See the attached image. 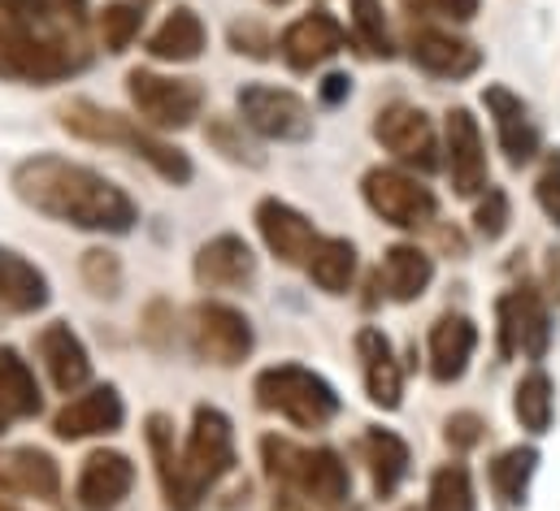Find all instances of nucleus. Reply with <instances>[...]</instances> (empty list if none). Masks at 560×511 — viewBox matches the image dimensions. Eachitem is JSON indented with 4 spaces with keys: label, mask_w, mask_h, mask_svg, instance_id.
<instances>
[{
    "label": "nucleus",
    "mask_w": 560,
    "mask_h": 511,
    "mask_svg": "<svg viewBox=\"0 0 560 511\" xmlns=\"http://www.w3.org/2000/svg\"><path fill=\"white\" fill-rule=\"evenodd\" d=\"M0 412L4 416H39L44 412L39 382L13 347H0Z\"/></svg>",
    "instance_id": "30"
},
{
    "label": "nucleus",
    "mask_w": 560,
    "mask_h": 511,
    "mask_svg": "<svg viewBox=\"0 0 560 511\" xmlns=\"http://www.w3.org/2000/svg\"><path fill=\"white\" fill-rule=\"evenodd\" d=\"M352 26H357V39L370 57H392V31H387V17H383V4L378 0H352Z\"/></svg>",
    "instance_id": "35"
},
{
    "label": "nucleus",
    "mask_w": 560,
    "mask_h": 511,
    "mask_svg": "<svg viewBox=\"0 0 560 511\" xmlns=\"http://www.w3.org/2000/svg\"><path fill=\"white\" fill-rule=\"evenodd\" d=\"M205 22L196 17V9H187V4H178V9H170L165 13V22L148 35V52L156 57V61H196L200 52H205Z\"/></svg>",
    "instance_id": "27"
},
{
    "label": "nucleus",
    "mask_w": 560,
    "mask_h": 511,
    "mask_svg": "<svg viewBox=\"0 0 560 511\" xmlns=\"http://www.w3.org/2000/svg\"><path fill=\"white\" fill-rule=\"evenodd\" d=\"M196 282L209 290H231V286H248L257 277V255L240 235H218L196 252Z\"/></svg>",
    "instance_id": "23"
},
{
    "label": "nucleus",
    "mask_w": 560,
    "mask_h": 511,
    "mask_svg": "<svg viewBox=\"0 0 560 511\" xmlns=\"http://www.w3.org/2000/svg\"><path fill=\"white\" fill-rule=\"evenodd\" d=\"M343 39H348V35H343L339 17H335V13H326V9H313V13L295 17V22L282 31L279 52L291 70L308 74L313 66H322L326 57H335V52L343 48Z\"/></svg>",
    "instance_id": "16"
},
{
    "label": "nucleus",
    "mask_w": 560,
    "mask_h": 511,
    "mask_svg": "<svg viewBox=\"0 0 560 511\" xmlns=\"http://www.w3.org/2000/svg\"><path fill=\"white\" fill-rule=\"evenodd\" d=\"M266 4H287V0H266Z\"/></svg>",
    "instance_id": "49"
},
{
    "label": "nucleus",
    "mask_w": 560,
    "mask_h": 511,
    "mask_svg": "<svg viewBox=\"0 0 560 511\" xmlns=\"http://www.w3.org/2000/svg\"><path fill=\"white\" fill-rule=\"evenodd\" d=\"M430 277H434V260L413 248V243H392L387 252H383V264H378V282L387 286V295L396 299V304H413L425 295V286H430Z\"/></svg>",
    "instance_id": "26"
},
{
    "label": "nucleus",
    "mask_w": 560,
    "mask_h": 511,
    "mask_svg": "<svg viewBox=\"0 0 560 511\" xmlns=\"http://www.w3.org/2000/svg\"><path fill=\"white\" fill-rule=\"evenodd\" d=\"M361 191H365V204L387 226H400V230H421L439 213L430 187H421L418 178H409L400 169H370L365 182H361Z\"/></svg>",
    "instance_id": "8"
},
{
    "label": "nucleus",
    "mask_w": 560,
    "mask_h": 511,
    "mask_svg": "<svg viewBox=\"0 0 560 511\" xmlns=\"http://www.w3.org/2000/svg\"><path fill=\"white\" fill-rule=\"evenodd\" d=\"M482 105L495 122V134H500V147L509 156V165H526L535 161L539 152V130L530 122V109L522 105V96H513L509 87H487L482 92Z\"/></svg>",
    "instance_id": "22"
},
{
    "label": "nucleus",
    "mask_w": 560,
    "mask_h": 511,
    "mask_svg": "<svg viewBox=\"0 0 560 511\" xmlns=\"http://www.w3.org/2000/svg\"><path fill=\"white\" fill-rule=\"evenodd\" d=\"M61 468L39 447H0V495H35L57 499Z\"/></svg>",
    "instance_id": "21"
},
{
    "label": "nucleus",
    "mask_w": 560,
    "mask_h": 511,
    "mask_svg": "<svg viewBox=\"0 0 560 511\" xmlns=\"http://www.w3.org/2000/svg\"><path fill=\"white\" fill-rule=\"evenodd\" d=\"M240 118L244 127L257 130L261 139H279V143H300L313 134V114L295 92L266 87V83H248L240 92Z\"/></svg>",
    "instance_id": "10"
},
{
    "label": "nucleus",
    "mask_w": 560,
    "mask_h": 511,
    "mask_svg": "<svg viewBox=\"0 0 560 511\" xmlns=\"http://www.w3.org/2000/svg\"><path fill=\"white\" fill-rule=\"evenodd\" d=\"M257 230H261L266 248L279 255L282 264H304L313 243H317L313 222L300 209L282 204V200H261L257 204Z\"/></svg>",
    "instance_id": "24"
},
{
    "label": "nucleus",
    "mask_w": 560,
    "mask_h": 511,
    "mask_svg": "<svg viewBox=\"0 0 560 511\" xmlns=\"http://www.w3.org/2000/svg\"><path fill=\"white\" fill-rule=\"evenodd\" d=\"M253 394L266 412H279L300 429H322L335 412H339V394L326 378H317L304 365H275L266 373H257Z\"/></svg>",
    "instance_id": "5"
},
{
    "label": "nucleus",
    "mask_w": 560,
    "mask_h": 511,
    "mask_svg": "<svg viewBox=\"0 0 560 511\" xmlns=\"http://www.w3.org/2000/svg\"><path fill=\"white\" fill-rule=\"evenodd\" d=\"M474 226H478V235H482L487 243H495V239L509 230V195H504V191H495V187H487V195L478 200Z\"/></svg>",
    "instance_id": "38"
},
{
    "label": "nucleus",
    "mask_w": 560,
    "mask_h": 511,
    "mask_svg": "<svg viewBox=\"0 0 560 511\" xmlns=\"http://www.w3.org/2000/svg\"><path fill=\"white\" fill-rule=\"evenodd\" d=\"M148 451L156 460V482H161V495H165V508L170 511H196L200 508V490L187 482L183 473V447L174 442V425L170 416L152 412L148 416Z\"/></svg>",
    "instance_id": "19"
},
{
    "label": "nucleus",
    "mask_w": 560,
    "mask_h": 511,
    "mask_svg": "<svg viewBox=\"0 0 560 511\" xmlns=\"http://www.w3.org/2000/svg\"><path fill=\"white\" fill-rule=\"evenodd\" d=\"M205 134H209V143H213V147H222V156H231V161H248V165H261L257 147H253V143H248L240 130H235V122H231V118H213Z\"/></svg>",
    "instance_id": "39"
},
{
    "label": "nucleus",
    "mask_w": 560,
    "mask_h": 511,
    "mask_svg": "<svg viewBox=\"0 0 560 511\" xmlns=\"http://www.w3.org/2000/svg\"><path fill=\"white\" fill-rule=\"evenodd\" d=\"M127 420V407H122V394L114 385H92L88 394L70 399L57 416H52V433L61 442H79V438H105V433H118Z\"/></svg>",
    "instance_id": "14"
},
{
    "label": "nucleus",
    "mask_w": 560,
    "mask_h": 511,
    "mask_svg": "<svg viewBox=\"0 0 560 511\" xmlns=\"http://www.w3.org/2000/svg\"><path fill=\"white\" fill-rule=\"evenodd\" d=\"M0 511H18V508H13V503H4V499H0Z\"/></svg>",
    "instance_id": "47"
},
{
    "label": "nucleus",
    "mask_w": 560,
    "mask_h": 511,
    "mask_svg": "<svg viewBox=\"0 0 560 511\" xmlns=\"http://www.w3.org/2000/svg\"><path fill=\"white\" fill-rule=\"evenodd\" d=\"M261 464L266 477L279 486L282 495H295L300 503L322 511L348 508L352 499V473L330 447H295L287 438H261Z\"/></svg>",
    "instance_id": "2"
},
{
    "label": "nucleus",
    "mask_w": 560,
    "mask_h": 511,
    "mask_svg": "<svg viewBox=\"0 0 560 511\" xmlns=\"http://www.w3.org/2000/svg\"><path fill=\"white\" fill-rule=\"evenodd\" d=\"M500 356H526V360H544L548 356V338H552V325H548V304L539 295V286L522 282L513 286L504 299H500Z\"/></svg>",
    "instance_id": "9"
},
{
    "label": "nucleus",
    "mask_w": 560,
    "mask_h": 511,
    "mask_svg": "<svg viewBox=\"0 0 560 511\" xmlns=\"http://www.w3.org/2000/svg\"><path fill=\"white\" fill-rule=\"evenodd\" d=\"M0 433H4V412H0Z\"/></svg>",
    "instance_id": "48"
},
{
    "label": "nucleus",
    "mask_w": 560,
    "mask_h": 511,
    "mask_svg": "<svg viewBox=\"0 0 560 511\" xmlns=\"http://www.w3.org/2000/svg\"><path fill=\"white\" fill-rule=\"evenodd\" d=\"M374 139L405 165H413L421 174L439 169V143H434V127L430 118L413 109V105H387L374 122Z\"/></svg>",
    "instance_id": "12"
},
{
    "label": "nucleus",
    "mask_w": 560,
    "mask_h": 511,
    "mask_svg": "<svg viewBox=\"0 0 560 511\" xmlns=\"http://www.w3.org/2000/svg\"><path fill=\"white\" fill-rule=\"evenodd\" d=\"M447 174L456 195H478L487 191V143L478 118L469 109H447Z\"/></svg>",
    "instance_id": "15"
},
{
    "label": "nucleus",
    "mask_w": 560,
    "mask_h": 511,
    "mask_svg": "<svg viewBox=\"0 0 560 511\" xmlns=\"http://www.w3.org/2000/svg\"><path fill=\"white\" fill-rule=\"evenodd\" d=\"M409 57L418 70L434 74V79H469L482 66V48L474 39L434 31V26H421L409 35Z\"/></svg>",
    "instance_id": "17"
},
{
    "label": "nucleus",
    "mask_w": 560,
    "mask_h": 511,
    "mask_svg": "<svg viewBox=\"0 0 560 511\" xmlns=\"http://www.w3.org/2000/svg\"><path fill=\"white\" fill-rule=\"evenodd\" d=\"M231 44H235V52H248V57H257V61H266L270 57V35L257 26V22H235L231 26Z\"/></svg>",
    "instance_id": "44"
},
{
    "label": "nucleus",
    "mask_w": 560,
    "mask_h": 511,
    "mask_svg": "<svg viewBox=\"0 0 560 511\" xmlns=\"http://www.w3.org/2000/svg\"><path fill=\"white\" fill-rule=\"evenodd\" d=\"M513 412L522 420V429L530 433H548L552 429V412H557V399H552V378L544 369H530L522 382H517V394H513Z\"/></svg>",
    "instance_id": "32"
},
{
    "label": "nucleus",
    "mask_w": 560,
    "mask_h": 511,
    "mask_svg": "<svg viewBox=\"0 0 560 511\" xmlns=\"http://www.w3.org/2000/svg\"><path fill=\"white\" fill-rule=\"evenodd\" d=\"M9 182L26 209H35L39 217H52L61 226H74V230L131 235L140 222L136 200L118 182H109L105 174H96L79 161L52 156V152H35V156L18 161Z\"/></svg>",
    "instance_id": "1"
},
{
    "label": "nucleus",
    "mask_w": 560,
    "mask_h": 511,
    "mask_svg": "<svg viewBox=\"0 0 560 511\" xmlns=\"http://www.w3.org/2000/svg\"><path fill=\"white\" fill-rule=\"evenodd\" d=\"M83 282H88L96 295L114 299V295L122 290V264H118V255L101 252V248L83 252Z\"/></svg>",
    "instance_id": "37"
},
{
    "label": "nucleus",
    "mask_w": 560,
    "mask_h": 511,
    "mask_svg": "<svg viewBox=\"0 0 560 511\" xmlns=\"http://www.w3.org/2000/svg\"><path fill=\"white\" fill-rule=\"evenodd\" d=\"M231 468H235V429H231V416L222 407L200 403L196 416H191L187 442H183V473H187V482L205 499Z\"/></svg>",
    "instance_id": "7"
},
{
    "label": "nucleus",
    "mask_w": 560,
    "mask_h": 511,
    "mask_svg": "<svg viewBox=\"0 0 560 511\" xmlns=\"http://www.w3.org/2000/svg\"><path fill=\"white\" fill-rule=\"evenodd\" d=\"M131 105L148 130H183L191 127L205 109V87L196 79H174L156 70H131L127 74Z\"/></svg>",
    "instance_id": "6"
},
{
    "label": "nucleus",
    "mask_w": 560,
    "mask_h": 511,
    "mask_svg": "<svg viewBox=\"0 0 560 511\" xmlns=\"http://www.w3.org/2000/svg\"><path fill=\"white\" fill-rule=\"evenodd\" d=\"M361 451H365V464H370V477H374V495L392 499L400 490V482L409 477V447H405V438H396L392 429H370L361 438Z\"/></svg>",
    "instance_id": "29"
},
{
    "label": "nucleus",
    "mask_w": 560,
    "mask_h": 511,
    "mask_svg": "<svg viewBox=\"0 0 560 511\" xmlns=\"http://www.w3.org/2000/svg\"><path fill=\"white\" fill-rule=\"evenodd\" d=\"M304 269H308V277L326 295H343L352 286V277H357V248L348 239H335V235L330 239H317L308 260H304Z\"/></svg>",
    "instance_id": "31"
},
{
    "label": "nucleus",
    "mask_w": 560,
    "mask_h": 511,
    "mask_svg": "<svg viewBox=\"0 0 560 511\" xmlns=\"http://www.w3.org/2000/svg\"><path fill=\"white\" fill-rule=\"evenodd\" d=\"M535 468H539V451H535V447H513V451H504V455L491 464V490H495L509 508H517V503L526 499V486H530Z\"/></svg>",
    "instance_id": "33"
},
{
    "label": "nucleus",
    "mask_w": 560,
    "mask_h": 511,
    "mask_svg": "<svg viewBox=\"0 0 560 511\" xmlns=\"http://www.w3.org/2000/svg\"><path fill=\"white\" fill-rule=\"evenodd\" d=\"M413 13H434V17H452V22H469L478 13L482 0H400Z\"/></svg>",
    "instance_id": "43"
},
{
    "label": "nucleus",
    "mask_w": 560,
    "mask_h": 511,
    "mask_svg": "<svg viewBox=\"0 0 560 511\" xmlns=\"http://www.w3.org/2000/svg\"><path fill=\"white\" fill-rule=\"evenodd\" d=\"M131 490H136V464L122 451H92L74 482V499L83 511H118Z\"/></svg>",
    "instance_id": "13"
},
{
    "label": "nucleus",
    "mask_w": 560,
    "mask_h": 511,
    "mask_svg": "<svg viewBox=\"0 0 560 511\" xmlns=\"http://www.w3.org/2000/svg\"><path fill=\"white\" fill-rule=\"evenodd\" d=\"M482 416H474V412H456V416H447V425H443V438H447V447L452 451H469V447H478L482 442Z\"/></svg>",
    "instance_id": "42"
},
{
    "label": "nucleus",
    "mask_w": 560,
    "mask_h": 511,
    "mask_svg": "<svg viewBox=\"0 0 560 511\" xmlns=\"http://www.w3.org/2000/svg\"><path fill=\"white\" fill-rule=\"evenodd\" d=\"M348 92H352V79H348V74H326V79H322V100H326V105H339Z\"/></svg>",
    "instance_id": "45"
},
{
    "label": "nucleus",
    "mask_w": 560,
    "mask_h": 511,
    "mask_svg": "<svg viewBox=\"0 0 560 511\" xmlns=\"http://www.w3.org/2000/svg\"><path fill=\"white\" fill-rule=\"evenodd\" d=\"M275 511H322V508H308V503H300V499H295V495H275ZM335 511H361V508H352V503H348V508H335Z\"/></svg>",
    "instance_id": "46"
},
{
    "label": "nucleus",
    "mask_w": 560,
    "mask_h": 511,
    "mask_svg": "<svg viewBox=\"0 0 560 511\" xmlns=\"http://www.w3.org/2000/svg\"><path fill=\"white\" fill-rule=\"evenodd\" d=\"M140 22H143L140 9H131V4H109V9L101 13V39H105V48H109V52H122V48L140 35Z\"/></svg>",
    "instance_id": "36"
},
{
    "label": "nucleus",
    "mask_w": 560,
    "mask_h": 511,
    "mask_svg": "<svg viewBox=\"0 0 560 511\" xmlns=\"http://www.w3.org/2000/svg\"><path fill=\"white\" fill-rule=\"evenodd\" d=\"M357 356H361V373H365L370 403L383 407V412H396L400 399H405V373H400V360H396L387 334L374 330V325H365L357 334Z\"/></svg>",
    "instance_id": "20"
},
{
    "label": "nucleus",
    "mask_w": 560,
    "mask_h": 511,
    "mask_svg": "<svg viewBox=\"0 0 560 511\" xmlns=\"http://www.w3.org/2000/svg\"><path fill=\"white\" fill-rule=\"evenodd\" d=\"M48 304V277L26 255L0 248V308L4 312H39Z\"/></svg>",
    "instance_id": "28"
},
{
    "label": "nucleus",
    "mask_w": 560,
    "mask_h": 511,
    "mask_svg": "<svg viewBox=\"0 0 560 511\" xmlns=\"http://www.w3.org/2000/svg\"><path fill=\"white\" fill-rule=\"evenodd\" d=\"M39 360L48 369V382L57 385L61 394H79L83 385L92 382V356L83 347V338L66 325V321H48L39 330Z\"/></svg>",
    "instance_id": "18"
},
{
    "label": "nucleus",
    "mask_w": 560,
    "mask_h": 511,
    "mask_svg": "<svg viewBox=\"0 0 560 511\" xmlns=\"http://www.w3.org/2000/svg\"><path fill=\"white\" fill-rule=\"evenodd\" d=\"M535 195H539V209L548 213V222L560 226V152H552L539 169V182H535Z\"/></svg>",
    "instance_id": "41"
},
{
    "label": "nucleus",
    "mask_w": 560,
    "mask_h": 511,
    "mask_svg": "<svg viewBox=\"0 0 560 511\" xmlns=\"http://www.w3.org/2000/svg\"><path fill=\"white\" fill-rule=\"evenodd\" d=\"M83 66L88 57L74 52V44L52 31V17L13 13V22L0 26V79L9 83L48 87V83L79 74Z\"/></svg>",
    "instance_id": "3"
},
{
    "label": "nucleus",
    "mask_w": 560,
    "mask_h": 511,
    "mask_svg": "<svg viewBox=\"0 0 560 511\" xmlns=\"http://www.w3.org/2000/svg\"><path fill=\"white\" fill-rule=\"evenodd\" d=\"M191 347H196L200 360L235 369L253 352V325L231 304H196V312H191Z\"/></svg>",
    "instance_id": "11"
},
{
    "label": "nucleus",
    "mask_w": 560,
    "mask_h": 511,
    "mask_svg": "<svg viewBox=\"0 0 560 511\" xmlns=\"http://www.w3.org/2000/svg\"><path fill=\"white\" fill-rule=\"evenodd\" d=\"M478 347V325L460 312H447L430 330V378L439 385H452L465 378L469 356Z\"/></svg>",
    "instance_id": "25"
},
{
    "label": "nucleus",
    "mask_w": 560,
    "mask_h": 511,
    "mask_svg": "<svg viewBox=\"0 0 560 511\" xmlns=\"http://www.w3.org/2000/svg\"><path fill=\"white\" fill-rule=\"evenodd\" d=\"M61 127L70 130L74 139L109 143V147L136 152L140 161H148V165H152L165 182H174V187L191 182V161H187V152H178L174 143L156 139V134L148 127H140L136 118H122V114H114V109H101L96 100H70V105L61 109Z\"/></svg>",
    "instance_id": "4"
},
{
    "label": "nucleus",
    "mask_w": 560,
    "mask_h": 511,
    "mask_svg": "<svg viewBox=\"0 0 560 511\" xmlns=\"http://www.w3.org/2000/svg\"><path fill=\"white\" fill-rule=\"evenodd\" d=\"M140 334H143V343H148V347H156V352H165V347H170V334H174V308H170L165 299H152V304H148Z\"/></svg>",
    "instance_id": "40"
},
{
    "label": "nucleus",
    "mask_w": 560,
    "mask_h": 511,
    "mask_svg": "<svg viewBox=\"0 0 560 511\" xmlns=\"http://www.w3.org/2000/svg\"><path fill=\"white\" fill-rule=\"evenodd\" d=\"M474 482L465 473V464H443L430 477V503L425 511H474Z\"/></svg>",
    "instance_id": "34"
}]
</instances>
